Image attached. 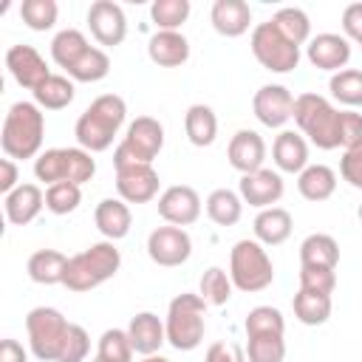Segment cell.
<instances>
[{"label":"cell","instance_id":"1","mask_svg":"<svg viewBox=\"0 0 362 362\" xmlns=\"http://www.w3.org/2000/svg\"><path fill=\"white\" fill-rule=\"evenodd\" d=\"M127 116V105L119 93H102L96 96L76 119L74 124V136L76 144L88 153H102L113 144L119 127L124 124Z\"/></svg>","mask_w":362,"mask_h":362},{"label":"cell","instance_id":"2","mask_svg":"<svg viewBox=\"0 0 362 362\" xmlns=\"http://www.w3.org/2000/svg\"><path fill=\"white\" fill-rule=\"evenodd\" d=\"M45 136V113L37 102H14L6 113L0 144L6 158H34L40 156Z\"/></svg>","mask_w":362,"mask_h":362},{"label":"cell","instance_id":"3","mask_svg":"<svg viewBox=\"0 0 362 362\" xmlns=\"http://www.w3.org/2000/svg\"><path fill=\"white\" fill-rule=\"evenodd\" d=\"M122 266V252L113 246V240H99L90 243L88 249L76 252L74 257H68V269H65V280L62 286L68 291H90L102 283H107L110 277H116Z\"/></svg>","mask_w":362,"mask_h":362},{"label":"cell","instance_id":"4","mask_svg":"<svg viewBox=\"0 0 362 362\" xmlns=\"http://www.w3.org/2000/svg\"><path fill=\"white\" fill-rule=\"evenodd\" d=\"M291 119L297 122L300 133L311 144H317L320 150L339 147L342 110H337L325 96H320V93H300V96H294V113H291Z\"/></svg>","mask_w":362,"mask_h":362},{"label":"cell","instance_id":"5","mask_svg":"<svg viewBox=\"0 0 362 362\" xmlns=\"http://www.w3.org/2000/svg\"><path fill=\"white\" fill-rule=\"evenodd\" d=\"M206 300L201 294H178L170 300L167 305V317H164V331H167V342L175 351H195L204 342V331H206Z\"/></svg>","mask_w":362,"mask_h":362},{"label":"cell","instance_id":"6","mask_svg":"<svg viewBox=\"0 0 362 362\" xmlns=\"http://www.w3.org/2000/svg\"><path fill=\"white\" fill-rule=\"evenodd\" d=\"M229 277H232V286L246 294L269 288L274 280V263L266 246L255 238L238 240L229 252Z\"/></svg>","mask_w":362,"mask_h":362},{"label":"cell","instance_id":"7","mask_svg":"<svg viewBox=\"0 0 362 362\" xmlns=\"http://www.w3.org/2000/svg\"><path fill=\"white\" fill-rule=\"evenodd\" d=\"M34 175L45 187L59 181H71L82 187L96 175V161L82 147H51L34 158Z\"/></svg>","mask_w":362,"mask_h":362},{"label":"cell","instance_id":"8","mask_svg":"<svg viewBox=\"0 0 362 362\" xmlns=\"http://www.w3.org/2000/svg\"><path fill=\"white\" fill-rule=\"evenodd\" d=\"M25 334H28V348L37 359L59 362L71 334V322L62 317V311L51 305H37L25 314Z\"/></svg>","mask_w":362,"mask_h":362},{"label":"cell","instance_id":"9","mask_svg":"<svg viewBox=\"0 0 362 362\" xmlns=\"http://www.w3.org/2000/svg\"><path fill=\"white\" fill-rule=\"evenodd\" d=\"M164 147V124L153 116H139L127 124L124 139L113 150V167L153 164Z\"/></svg>","mask_w":362,"mask_h":362},{"label":"cell","instance_id":"10","mask_svg":"<svg viewBox=\"0 0 362 362\" xmlns=\"http://www.w3.org/2000/svg\"><path fill=\"white\" fill-rule=\"evenodd\" d=\"M249 45H252L255 59L272 74H288L300 65V45H294L272 20L257 23L252 28Z\"/></svg>","mask_w":362,"mask_h":362},{"label":"cell","instance_id":"11","mask_svg":"<svg viewBox=\"0 0 362 362\" xmlns=\"http://www.w3.org/2000/svg\"><path fill=\"white\" fill-rule=\"evenodd\" d=\"M147 255L156 266H164V269H175L181 263L189 260L192 255V238L184 226H156L150 235H147Z\"/></svg>","mask_w":362,"mask_h":362},{"label":"cell","instance_id":"12","mask_svg":"<svg viewBox=\"0 0 362 362\" xmlns=\"http://www.w3.org/2000/svg\"><path fill=\"white\" fill-rule=\"evenodd\" d=\"M88 28L99 45H122L127 37V17L119 3L113 0H96L88 8Z\"/></svg>","mask_w":362,"mask_h":362},{"label":"cell","instance_id":"13","mask_svg":"<svg viewBox=\"0 0 362 362\" xmlns=\"http://www.w3.org/2000/svg\"><path fill=\"white\" fill-rule=\"evenodd\" d=\"M6 68H8L11 79H14L20 88L31 90V93L51 76L48 62L42 59V54H40L34 45H23V42H17V45H11V48L6 51Z\"/></svg>","mask_w":362,"mask_h":362},{"label":"cell","instance_id":"14","mask_svg":"<svg viewBox=\"0 0 362 362\" xmlns=\"http://www.w3.org/2000/svg\"><path fill=\"white\" fill-rule=\"evenodd\" d=\"M116 192L124 204H147L158 195V173L153 164L116 167Z\"/></svg>","mask_w":362,"mask_h":362},{"label":"cell","instance_id":"15","mask_svg":"<svg viewBox=\"0 0 362 362\" xmlns=\"http://www.w3.org/2000/svg\"><path fill=\"white\" fill-rule=\"evenodd\" d=\"M286 192V184L280 178L277 170H269V167H260L249 175H240V184H238V195L243 198V204L249 206H257V209H269L274 206Z\"/></svg>","mask_w":362,"mask_h":362},{"label":"cell","instance_id":"16","mask_svg":"<svg viewBox=\"0 0 362 362\" xmlns=\"http://www.w3.org/2000/svg\"><path fill=\"white\" fill-rule=\"evenodd\" d=\"M158 215L173 226H192L201 218V195L187 184H173L158 195Z\"/></svg>","mask_w":362,"mask_h":362},{"label":"cell","instance_id":"17","mask_svg":"<svg viewBox=\"0 0 362 362\" xmlns=\"http://www.w3.org/2000/svg\"><path fill=\"white\" fill-rule=\"evenodd\" d=\"M252 110H255L260 124L283 127L294 113V96L286 85H263L252 96Z\"/></svg>","mask_w":362,"mask_h":362},{"label":"cell","instance_id":"18","mask_svg":"<svg viewBox=\"0 0 362 362\" xmlns=\"http://www.w3.org/2000/svg\"><path fill=\"white\" fill-rule=\"evenodd\" d=\"M305 57L314 68L320 71H342L351 59V40L345 34H334V31H325V34H317L308 40L305 45Z\"/></svg>","mask_w":362,"mask_h":362},{"label":"cell","instance_id":"19","mask_svg":"<svg viewBox=\"0 0 362 362\" xmlns=\"http://www.w3.org/2000/svg\"><path fill=\"white\" fill-rule=\"evenodd\" d=\"M226 158H229V164H232L240 175H249V173L260 170L263 161H266V141H263V136H260L257 130H249V127L238 130V133L229 139Z\"/></svg>","mask_w":362,"mask_h":362},{"label":"cell","instance_id":"20","mask_svg":"<svg viewBox=\"0 0 362 362\" xmlns=\"http://www.w3.org/2000/svg\"><path fill=\"white\" fill-rule=\"evenodd\" d=\"M45 206V192L37 184H20L8 195H3V212L11 226H25L31 223Z\"/></svg>","mask_w":362,"mask_h":362},{"label":"cell","instance_id":"21","mask_svg":"<svg viewBox=\"0 0 362 362\" xmlns=\"http://www.w3.org/2000/svg\"><path fill=\"white\" fill-rule=\"evenodd\" d=\"M272 161L280 173H303L308 167V141L297 130H280L272 144Z\"/></svg>","mask_w":362,"mask_h":362},{"label":"cell","instance_id":"22","mask_svg":"<svg viewBox=\"0 0 362 362\" xmlns=\"http://www.w3.org/2000/svg\"><path fill=\"white\" fill-rule=\"evenodd\" d=\"M127 337H130V345L136 354L141 356H153L158 354V348L167 342V331H164V322L153 314V311H139L130 325L124 328Z\"/></svg>","mask_w":362,"mask_h":362},{"label":"cell","instance_id":"23","mask_svg":"<svg viewBox=\"0 0 362 362\" xmlns=\"http://www.w3.org/2000/svg\"><path fill=\"white\" fill-rule=\"evenodd\" d=\"M93 223L105 235V240L116 243V240L127 238V232L133 226V215H130V206L122 198H102L93 209Z\"/></svg>","mask_w":362,"mask_h":362},{"label":"cell","instance_id":"24","mask_svg":"<svg viewBox=\"0 0 362 362\" xmlns=\"http://www.w3.org/2000/svg\"><path fill=\"white\" fill-rule=\"evenodd\" d=\"M212 28L223 37H240L252 25V8L246 0H215L209 8Z\"/></svg>","mask_w":362,"mask_h":362},{"label":"cell","instance_id":"25","mask_svg":"<svg viewBox=\"0 0 362 362\" xmlns=\"http://www.w3.org/2000/svg\"><path fill=\"white\" fill-rule=\"evenodd\" d=\"M147 57L158 68H178L189 59V40L181 31H156L147 40Z\"/></svg>","mask_w":362,"mask_h":362},{"label":"cell","instance_id":"26","mask_svg":"<svg viewBox=\"0 0 362 362\" xmlns=\"http://www.w3.org/2000/svg\"><path fill=\"white\" fill-rule=\"evenodd\" d=\"M252 229H255V240H260L263 246H280V243L288 240V235L294 229V221H291L288 209L269 206V209H260L255 215Z\"/></svg>","mask_w":362,"mask_h":362},{"label":"cell","instance_id":"27","mask_svg":"<svg viewBox=\"0 0 362 362\" xmlns=\"http://www.w3.org/2000/svg\"><path fill=\"white\" fill-rule=\"evenodd\" d=\"M339 263V243L325 235V232H314L300 243V266L308 269H337Z\"/></svg>","mask_w":362,"mask_h":362},{"label":"cell","instance_id":"28","mask_svg":"<svg viewBox=\"0 0 362 362\" xmlns=\"http://www.w3.org/2000/svg\"><path fill=\"white\" fill-rule=\"evenodd\" d=\"M65 269H68V257L57 249H37L28 263H25V272L34 283L40 286H57L65 280Z\"/></svg>","mask_w":362,"mask_h":362},{"label":"cell","instance_id":"29","mask_svg":"<svg viewBox=\"0 0 362 362\" xmlns=\"http://www.w3.org/2000/svg\"><path fill=\"white\" fill-rule=\"evenodd\" d=\"M297 189L305 201H328L337 189V173L328 164H308L300 175H297Z\"/></svg>","mask_w":362,"mask_h":362},{"label":"cell","instance_id":"30","mask_svg":"<svg viewBox=\"0 0 362 362\" xmlns=\"http://www.w3.org/2000/svg\"><path fill=\"white\" fill-rule=\"evenodd\" d=\"M184 133L189 139V144L195 147H209L218 136V116L209 105H189L184 113Z\"/></svg>","mask_w":362,"mask_h":362},{"label":"cell","instance_id":"31","mask_svg":"<svg viewBox=\"0 0 362 362\" xmlns=\"http://www.w3.org/2000/svg\"><path fill=\"white\" fill-rule=\"evenodd\" d=\"M88 48H90V42H88V37L79 28H62L51 40V59L59 68H65V74H68Z\"/></svg>","mask_w":362,"mask_h":362},{"label":"cell","instance_id":"32","mask_svg":"<svg viewBox=\"0 0 362 362\" xmlns=\"http://www.w3.org/2000/svg\"><path fill=\"white\" fill-rule=\"evenodd\" d=\"M206 215L218 226H235L243 215V198L226 187H218L206 195Z\"/></svg>","mask_w":362,"mask_h":362},{"label":"cell","instance_id":"33","mask_svg":"<svg viewBox=\"0 0 362 362\" xmlns=\"http://www.w3.org/2000/svg\"><path fill=\"white\" fill-rule=\"evenodd\" d=\"M76 96V88H74V79L62 76V74H51L37 90H34V102L45 110H62L74 102Z\"/></svg>","mask_w":362,"mask_h":362},{"label":"cell","instance_id":"34","mask_svg":"<svg viewBox=\"0 0 362 362\" xmlns=\"http://www.w3.org/2000/svg\"><path fill=\"white\" fill-rule=\"evenodd\" d=\"M291 305H294V317L303 325H322L331 317V294H317V291L297 288Z\"/></svg>","mask_w":362,"mask_h":362},{"label":"cell","instance_id":"35","mask_svg":"<svg viewBox=\"0 0 362 362\" xmlns=\"http://www.w3.org/2000/svg\"><path fill=\"white\" fill-rule=\"evenodd\" d=\"M328 90L337 102H342L348 107H359L362 105V71L359 68H342V71L331 74Z\"/></svg>","mask_w":362,"mask_h":362},{"label":"cell","instance_id":"36","mask_svg":"<svg viewBox=\"0 0 362 362\" xmlns=\"http://www.w3.org/2000/svg\"><path fill=\"white\" fill-rule=\"evenodd\" d=\"M110 74V57L102 51V48H96V45H90L79 59H76V65L68 71V76L74 79V82H99V79H105Z\"/></svg>","mask_w":362,"mask_h":362},{"label":"cell","instance_id":"37","mask_svg":"<svg viewBox=\"0 0 362 362\" xmlns=\"http://www.w3.org/2000/svg\"><path fill=\"white\" fill-rule=\"evenodd\" d=\"M232 277L221 269V266H209L204 274H201V286H198V294L206 300V305H226L229 297H232Z\"/></svg>","mask_w":362,"mask_h":362},{"label":"cell","instance_id":"38","mask_svg":"<svg viewBox=\"0 0 362 362\" xmlns=\"http://www.w3.org/2000/svg\"><path fill=\"white\" fill-rule=\"evenodd\" d=\"M246 359L249 362H283L286 339L283 334H255L246 337Z\"/></svg>","mask_w":362,"mask_h":362},{"label":"cell","instance_id":"39","mask_svg":"<svg viewBox=\"0 0 362 362\" xmlns=\"http://www.w3.org/2000/svg\"><path fill=\"white\" fill-rule=\"evenodd\" d=\"M189 17V0H156L150 6V20L158 31H178Z\"/></svg>","mask_w":362,"mask_h":362},{"label":"cell","instance_id":"40","mask_svg":"<svg viewBox=\"0 0 362 362\" xmlns=\"http://www.w3.org/2000/svg\"><path fill=\"white\" fill-rule=\"evenodd\" d=\"M272 23H274L294 45H303V42H308V37H311V20H308V14H305L303 8H297V6L280 8V11L272 17Z\"/></svg>","mask_w":362,"mask_h":362},{"label":"cell","instance_id":"41","mask_svg":"<svg viewBox=\"0 0 362 362\" xmlns=\"http://www.w3.org/2000/svg\"><path fill=\"white\" fill-rule=\"evenodd\" d=\"M243 331H246V337H255V334H286V320H283L280 308H274V305H255L246 314Z\"/></svg>","mask_w":362,"mask_h":362},{"label":"cell","instance_id":"42","mask_svg":"<svg viewBox=\"0 0 362 362\" xmlns=\"http://www.w3.org/2000/svg\"><path fill=\"white\" fill-rule=\"evenodd\" d=\"M82 204V187L71 181H59L45 187V209L54 215H68Z\"/></svg>","mask_w":362,"mask_h":362},{"label":"cell","instance_id":"43","mask_svg":"<svg viewBox=\"0 0 362 362\" xmlns=\"http://www.w3.org/2000/svg\"><path fill=\"white\" fill-rule=\"evenodd\" d=\"M57 14H59V8H57L54 0H23L20 3V17H23V23L31 31H48V28H54Z\"/></svg>","mask_w":362,"mask_h":362},{"label":"cell","instance_id":"44","mask_svg":"<svg viewBox=\"0 0 362 362\" xmlns=\"http://www.w3.org/2000/svg\"><path fill=\"white\" fill-rule=\"evenodd\" d=\"M133 354H136V351H133V345H130L127 331H122V328H107V331L99 337L96 356H102L105 362H130Z\"/></svg>","mask_w":362,"mask_h":362},{"label":"cell","instance_id":"45","mask_svg":"<svg viewBox=\"0 0 362 362\" xmlns=\"http://www.w3.org/2000/svg\"><path fill=\"white\" fill-rule=\"evenodd\" d=\"M300 288L317 291V294H334V288H337V272L334 269H308V266H300Z\"/></svg>","mask_w":362,"mask_h":362},{"label":"cell","instance_id":"46","mask_svg":"<svg viewBox=\"0 0 362 362\" xmlns=\"http://www.w3.org/2000/svg\"><path fill=\"white\" fill-rule=\"evenodd\" d=\"M90 351V337L82 325L71 322V334H68V342H65V351H62V359L59 362H85Z\"/></svg>","mask_w":362,"mask_h":362},{"label":"cell","instance_id":"47","mask_svg":"<svg viewBox=\"0 0 362 362\" xmlns=\"http://www.w3.org/2000/svg\"><path fill=\"white\" fill-rule=\"evenodd\" d=\"M339 175L354 189H362V144L342 153V158H339Z\"/></svg>","mask_w":362,"mask_h":362},{"label":"cell","instance_id":"48","mask_svg":"<svg viewBox=\"0 0 362 362\" xmlns=\"http://www.w3.org/2000/svg\"><path fill=\"white\" fill-rule=\"evenodd\" d=\"M362 144V113L342 110V124H339V147L351 150Z\"/></svg>","mask_w":362,"mask_h":362},{"label":"cell","instance_id":"49","mask_svg":"<svg viewBox=\"0 0 362 362\" xmlns=\"http://www.w3.org/2000/svg\"><path fill=\"white\" fill-rule=\"evenodd\" d=\"M342 31L348 40L362 45V3H351L342 11Z\"/></svg>","mask_w":362,"mask_h":362},{"label":"cell","instance_id":"50","mask_svg":"<svg viewBox=\"0 0 362 362\" xmlns=\"http://www.w3.org/2000/svg\"><path fill=\"white\" fill-rule=\"evenodd\" d=\"M204 362H246V356L232 342H212L204 354Z\"/></svg>","mask_w":362,"mask_h":362},{"label":"cell","instance_id":"51","mask_svg":"<svg viewBox=\"0 0 362 362\" xmlns=\"http://www.w3.org/2000/svg\"><path fill=\"white\" fill-rule=\"evenodd\" d=\"M17 187H20V170H17L14 158H0V192L8 195Z\"/></svg>","mask_w":362,"mask_h":362},{"label":"cell","instance_id":"52","mask_svg":"<svg viewBox=\"0 0 362 362\" xmlns=\"http://www.w3.org/2000/svg\"><path fill=\"white\" fill-rule=\"evenodd\" d=\"M0 362H28V354L17 339H3L0 342Z\"/></svg>","mask_w":362,"mask_h":362},{"label":"cell","instance_id":"53","mask_svg":"<svg viewBox=\"0 0 362 362\" xmlns=\"http://www.w3.org/2000/svg\"><path fill=\"white\" fill-rule=\"evenodd\" d=\"M141 362H170L167 356H161V354H153V356H144Z\"/></svg>","mask_w":362,"mask_h":362},{"label":"cell","instance_id":"54","mask_svg":"<svg viewBox=\"0 0 362 362\" xmlns=\"http://www.w3.org/2000/svg\"><path fill=\"white\" fill-rule=\"evenodd\" d=\"M356 218H359V223H362V204H359V209H356Z\"/></svg>","mask_w":362,"mask_h":362},{"label":"cell","instance_id":"55","mask_svg":"<svg viewBox=\"0 0 362 362\" xmlns=\"http://www.w3.org/2000/svg\"><path fill=\"white\" fill-rule=\"evenodd\" d=\"M90 362H105V359H102V356H93V359H90Z\"/></svg>","mask_w":362,"mask_h":362}]
</instances>
